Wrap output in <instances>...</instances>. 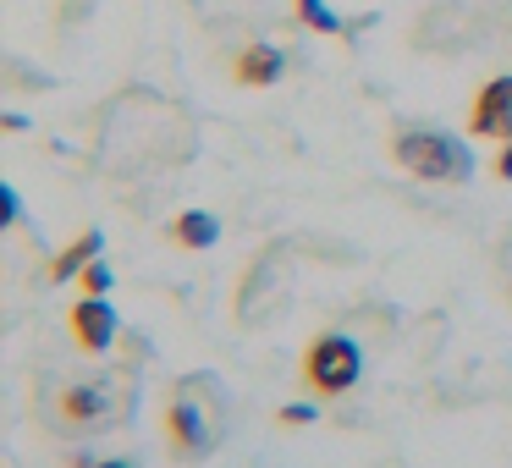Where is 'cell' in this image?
I'll list each match as a JSON object with an SVG mask.
<instances>
[{
	"label": "cell",
	"mask_w": 512,
	"mask_h": 468,
	"mask_svg": "<svg viewBox=\"0 0 512 468\" xmlns=\"http://www.w3.org/2000/svg\"><path fill=\"white\" fill-rule=\"evenodd\" d=\"M468 133L490 138V144H507L512 138V72L490 78L485 89L474 94V105H468Z\"/></svg>",
	"instance_id": "cell-4"
},
{
	"label": "cell",
	"mask_w": 512,
	"mask_h": 468,
	"mask_svg": "<svg viewBox=\"0 0 512 468\" xmlns=\"http://www.w3.org/2000/svg\"><path fill=\"white\" fill-rule=\"evenodd\" d=\"M292 6H298V17L314 28V34H342V17L325 12V0H292Z\"/></svg>",
	"instance_id": "cell-10"
},
{
	"label": "cell",
	"mask_w": 512,
	"mask_h": 468,
	"mask_svg": "<svg viewBox=\"0 0 512 468\" xmlns=\"http://www.w3.org/2000/svg\"><path fill=\"white\" fill-rule=\"evenodd\" d=\"M281 424H314V408L309 402H287V408H281Z\"/></svg>",
	"instance_id": "cell-12"
},
{
	"label": "cell",
	"mask_w": 512,
	"mask_h": 468,
	"mask_svg": "<svg viewBox=\"0 0 512 468\" xmlns=\"http://www.w3.org/2000/svg\"><path fill=\"white\" fill-rule=\"evenodd\" d=\"M496 177H501V182H512V138L501 144V155H496Z\"/></svg>",
	"instance_id": "cell-14"
},
{
	"label": "cell",
	"mask_w": 512,
	"mask_h": 468,
	"mask_svg": "<svg viewBox=\"0 0 512 468\" xmlns=\"http://www.w3.org/2000/svg\"><path fill=\"white\" fill-rule=\"evenodd\" d=\"M281 72H287V50H276V45H248L243 56L232 61V78L243 83V89H270Z\"/></svg>",
	"instance_id": "cell-7"
},
{
	"label": "cell",
	"mask_w": 512,
	"mask_h": 468,
	"mask_svg": "<svg viewBox=\"0 0 512 468\" xmlns=\"http://www.w3.org/2000/svg\"><path fill=\"white\" fill-rule=\"evenodd\" d=\"M56 413H61L67 430H100V424L116 419L111 391H105V386H67V391H61V402H56Z\"/></svg>",
	"instance_id": "cell-6"
},
{
	"label": "cell",
	"mask_w": 512,
	"mask_h": 468,
	"mask_svg": "<svg viewBox=\"0 0 512 468\" xmlns=\"http://www.w3.org/2000/svg\"><path fill=\"white\" fill-rule=\"evenodd\" d=\"M94 468H133V463H122V457H105V463H94Z\"/></svg>",
	"instance_id": "cell-15"
},
{
	"label": "cell",
	"mask_w": 512,
	"mask_h": 468,
	"mask_svg": "<svg viewBox=\"0 0 512 468\" xmlns=\"http://www.w3.org/2000/svg\"><path fill=\"white\" fill-rule=\"evenodd\" d=\"M358 375H364V353H358V342L342 336V331L314 336L309 353H303V380H309V391H320V397H342V391H353Z\"/></svg>",
	"instance_id": "cell-3"
},
{
	"label": "cell",
	"mask_w": 512,
	"mask_h": 468,
	"mask_svg": "<svg viewBox=\"0 0 512 468\" xmlns=\"http://www.w3.org/2000/svg\"><path fill=\"white\" fill-rule=\"evenodd\" d=\"M67 320H72V342H78L83 353H111V342H116V309L105 298H78Z\"/></svg>",
	"instance_id": "cell-5"
},
{
	"label": "cell",
	"mask_w": 512,
	"mask_h": 468,
	"mask_svg": "<svg viewBox=\"0 0 512 468\" xmlns=\"http://www.w3.org/2000/svg\"><path fill=\"white\" fill-rule=\"evenodd\" d=\"M0 210H6V221H17V215H23V204H17V188H0Z\"/></svg>",
	"instance_id": "cell-13"
},
{
	"label": "cell",
	"mask_w": 512,
	"mask_h": 468,
	"mask_svg": "<svg viewBox=\"0 0 512 468\" xmlns=\"http://www.w3.org/2000/svg\"><path fill=\"white\" fill-rule=\"evenodd\" d=\"M78 281H83V298H105V292H111V281H116V276H111V265H100V259H94V265L83 270Z\"/></svg>",
	"instance_id": "cell-11"
},
{
	"label": "cell",
	"mask_w": 512,
	"mask_h": 468,
	"mask_svg": "<svg viewBox=\"0 0 512 468\" xmlns=\"http://www.w3.org/2000/svg\"><path fill=\"white\" fill-rule=\"evenodd\" d=\"M391 160H397L408 177L446 182V188H463V182L474 177V149L452 133H430V127H413V133L391 138Z\"/></svg>",
	"instance_id": "cell-2"
},
{
	"label": "cell",
	"mask_w": 512,
	"mask_h": 468,
	"mask_svg": "<svg viewBox=\"0 0 512 468\" xmlns=\"http://www.w3.org/2000/svg\"><path fill=\"white\" fill-rule=\"evenodd\" d=\"M221 380L215 375H188L166 408V441L177 463H204L221 446Z\"/></svg>",
	"instance_id": "cell-1"
},
{
	"label": "cell",
	"mask_w": 512,
	"mask_h": 468,
	"mask_svg": "<svg viewBox=\"0 0 512 468\" xmlns=\"http://www.w3.org/2000/svg\"><path fill=\"white\" fill-rule=\"evenodd\" d=\"M100 248H105V237L100 232H83V237H72L67 248H61L56 259H50V281H72V276H83V270L100 259Z\"/></svg>",
	"instance_id": "cell-8"
},
{
	"label": "cell",
	"mask_w": 512,
	"mask_h": 468,
	"mask_svg": "<svg viewBox=\"0 0 512 468\" xmlns=\"http://www.w3.org/2000/svg\"><path fill=\"white\" fill-rule=\"evenodd\" d=\"M215 237H221V221L204 210H182L177 221H171V243L177 248H215Z\"/></svg>",
	"instance_id": "cell-9"
}]
</instances>
